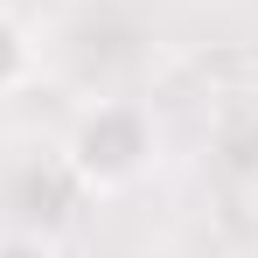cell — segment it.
Masks as SVG:
<instances>
[{
    "label": "cell",
    "mask_w": 258,
    "mask_h": 258,
    "mask_svg": "<svg viewBox=\"0 0 258 258\" xmlns=\"http://www.w3.org/2000/svg\"><path fill=\"white\" fill-rule=\"evenodd\" d=\"M0 258H56V244L49 237H28V230H7L0 237Z\"/></svg>",
    "instance_id": "3957f363"
},
{
    "label": "cell",
    "mask_w": 258,
    "mask_h": 258,
    "mask_svg": "<svg viewBox=\"0 0 258 258\" xmlns=\"http://www.w3.org/2000/svg\"><path fill=\"white\" fill-rule=\"evenodd\" d=\"M154 168V119L133 98H91L63 133V174L84 196H126Z\"/></svg>",
    "instance_id": "6da1fadb"
},
{
    "label": "cell",
    "mask_w": 258,
    "mask_h": 258,
    "mask_svg": "<svg viewBox=\"0 0 258 258\" xmlns=\"http://www.w3.org/2000/svg\"><path fill=\"white\" fill-rule=\"evenodd\" d=\"M28 77H35V35L21 28V14H7V7H0V98H7V91H21Z\"/></svg>",
    "instance_id": "7a4b0ae2"
}]
</instances>
